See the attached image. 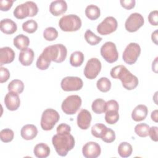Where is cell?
<instances>
[{
	"label": "cell",
	"mask_w": 158,
	"mask_h": 158,
	"mask_svg": "<svg viewBox=\"0 0 158 158\" xmlns=\"http://www.w3.org/2000/svg\"><path fill=\"white\" fill-rule=\"evenodd\" d=\"M120 2L123 8L130 10L135 7L136 1L135 0H120Z\"/></svg>",
	"instance_id": "obj_45"
},
{
	"label": "cell",
	"mask_w": 158,
	"mask_h": 158,
	"mask_svg": "<svg viewBox=\"0 0 158 158\" xmlns=\"http://www.w3.org/2000/svg\"><path fill=\"white\" fill-rule=\"evenodd\" d=\"M59 26L64 31H75L81 26L80 18L75 14H69L62 17L59 21Z\"/></svg>",
	"instance_id": "obj_5"
},
{
	"label": "cell",
	"mask_w": 158,
	"mask_h": 158,
	"mask_svg": "<svg viewBox=\"0 0 158 158\" xmlns=\"http://www.w3.org/2000/svg\"><path fill=\"white\" fill-rule=\"evenodd\" d=\"M34 59V52L31 48H27L22 51L19 54V60L22 65H30Z\"/></svg>",
	"instance_id": "obj_20"
},
{
	"label": "cell",
	"mask_w": 158,
	"mask_h": 158,
	"mask_svg": "<svg viewBox=\"0 0 158 158\" xmlns=\"http://www.w3.org/2000/svg\"><path fill=\"white\" fill-rule=\"evenodd\" d=\"M83 85L82 80L78 77L68 76L64 77L60 83L61 88L65 91H78L82 88Z\"/></svg>",
	"instance_id": "obj_11"
},
{
	"label": "cell",
	"mask_w": 158,
	"mask_h": 158,
	"mask_svg": "<svg viewBox=\"0 0 158 158\" xmlns=\"http://www.w3.org/2000/svg\"><path fill=\"white\" fill-rule=\"evenodd\" d=\"M133 151L132 146L127 142L121 143L118 147V153L122 157H128L131 156Z\"/></svg>",
	"instance_id": "obj_28"
},
{
	"label": "cell",
	"mask_w": 158,
	"mask_h": 158,
	"mask_svg": "<svg viewBox=\"0 0 158 158\" xmlns=\"http://www.w3.org/2000/svg\"><path fill=\"white\" fill-rule=\"evenodd\" d=\"M7 89L9 91H13L18 94H20L23 92L24 89L23 83L18 79H15L12 80L7 86Z\"/></svg>",
	"instance_id": "obj_29"
},
{
	"label": "cell",
	"mask_w": 158,
	"mask_h": 158,
	"mask_svg": "<svg viewBox=\"0 0 158 158\" xmlns=\"http://www.w3.org/2000/svg\"><path fill=\"white\" fill-rule=\"evenodd\" d=\"M119 119V114L118 111L110 110L106 111L105 115L106 122L110 125L115 123Z\"/></svg>",
	"instance_id": "obj_37"
},
{
	"label": "cell",
	"mask_w": 158,
	"mask_h": 158,
	"mask_svg": "<svg viewBox=\"0 0 158 158\" xmlns=\"http://www.w3.org/2000/svg\"><path fill=\"white\" fill-rule=\"evenodd\" d=\"M57 133L59 135H63V134H66V133H70L71 131V128L70 127L64 123L59 124L56 129Z\"/></svg>",
	"instance_id": "obj_40"
},
{
	"label": "cell",
	"mask_w": 158,
	"mask_h": 158,
	"mask_svg": "<svg viewBox=\"0 0 158 158\" xmlns=\"http://www.w3.org/2000/svg\"><path fill=\"white\" fill-rule=\"evenodd\" d=\"M91 119V113L86 109H81L77 115V125L81 130H87L90 126Z\"/></svg>",
	"instance_id": "obj_16"
},
{
	"label": "cell",
	"mask_w": 158,
	"mask_h": 158,
	"mask_svg": "<svg viewBox=\"0 0 158 158\" xmlns=\"http://www.w3.org/2000/svg\"><path fill=\"white\" fill-rule=\"evenodd\" d=\"M157 57H156L155 59V60L153 61L152 65V71H154V72L157 73Z\"/></svg>",
	"instance_id": "obj_49"
},
{
	"label": "cell",
	"mask_w": 158,
	"mask_h": 158,
	"mask_svg": "<svg viewBox=\"0 0 158 158\" xmlns=\"http://www.w3.org/2000/svg\"><path fill=\"white\" fill-rule=\"evenodd\" d=\"M100 9L96 5H88L85 9V15L89 20H96L100 16Z\"/></svg>",
	"instance_id": "obj_25"
},
{
	"label": "cell",
	"mask_w": 158,
	"mask_h": 158,
	"mask_svg": "<svg viewBox=\"0 0 158 158\" xmlns=\"http://www.w3.org/2000/svg\"><path fill=\"white\" fill-rule=\"evenodd\" d=\"M15 52L10 47H3L0 49V65L9 64L14 60Z\"/></svg>",
	"instance_id": "obj_18"
},
{
	"label": "cell",
	"mask_w": 158,
	"mask_h": 158,
	"mask_svg": "<svg viewBox=\"0 0 158 158\" xmlns=\"http://www.w3.org/2000/svg\"><path fill=\"white\" fill-rule=\"evenodd\" d=\"M140 53L139 45L136 43H130L125 48L122 54V59L125 63L131 65L136 62Z\"/></svg>",
	"instance_id": "obj_8"
},
{
	"label": "cell",
	"mask_w": 158,
	"mask_h": 158,
	"mask_svg": "<svg viewBox=\"0 0 158 158\" xmlns=\"http://www.w3.org/2000/svg\"><path fill=\"white\" fill-rule=\"evenodd\" d=\"M117 25V20L114 17L109 16L97 26V31L101 35H109L116 30Z\"/></svg>",
	"instance_id": "obj_10"
},
{
	"label": "cell",
	"mask_w": 158,
	"mask_h": 158,
	"mask_svg": "<svg viewBox=\"0 0 158 158\" xmlns=\"http://www.w3.org/2000/svg\"><path fill=\"white\" fill-rule=\"evenodd\" d=\"M96 86L101 92L106 93L111 88V82L107 77H101L97 81Z\"/></svg>",
	"instance_id": "obj_32"
},
{
	"label": "cell",
	"mask_w": 158,
	"mask_h": 158,
	"mask_svg": "<svg viewBox=\"0 0 158 158\" xmlns=\"http://www.w3.org/2000/svg\"><path fill=\"white\" fill-rule=\"evenodd\" d=\"M101 139L104 142H106L107 143H112L115 139V131L113 130L107 128L106 131L101 137Z\"/></svg>",
	"instance_id": "obj_39"
},
{
	"label": "cell",
	"mask_w": 158,
	"mask_h": 158,
	"mask_svg": "<svg viewBox=\"0 0 158 158\" xmlns=\"http://www.w3.org/2000/svg\"><path fill=\"white\" fill-rule=\"evenodd\" d=\"M58 36V31L54 27H48L43 31V37L47 41H54Z\"/></svg>",
	"instance_id": "obj_36"
},
{
	"label": "cell",
	"mask_w": 158,
	"mask_h": 158,
	"mask_svg": "<svg viewBox=\"0 0 158 158\" xmlns=\"http://www.w3.org/2000/svg\"><path fill=\"white\" fill-rule=\"evenodd\" d=\"M110 74L113 78L119 79L122 81V86L128 90L135 89L138 85V78L123 65L113 67L110 72Z\"/></svg>",
	"instance_id": "obj_1"
},
{
	"label": "cell",
	"mask_w": 158,
	"mask_h": 158,
	"mask_svg": "<svg viewBox=\"0 0 158 158\" xmlns=\"http://www.w3.org/2000/svg\"><path fill=\"white\" fill-rule=\"evenodd\" d=\"M14 45L19 50L27 49L30 44V40L28 36L20 34L14 38Z\"/></svg>",
	"instance_id": "obj_24"
},
{
	"label": "cell",
	"mask_w": 158,
	"mask_h": 158,
	"mask_svg": "<svg viewBox=\"0 0 158 158\" xmlns=\"http://www.w3.org/2000/svg\"><path fill=\"white\" fill-rule=\"evenodd\" d=\"M51 60L42 52L40 56L38 57L36 65L38 69L41 70H46L50 65Z\"/></svg>",
	"instance_id": "obj_30"
},
{
	"label": "cell",
	"mask_w": 158,
	"mask_h": 158,
	"mask_svg": "<svg viewBox=\"0 0 158 158\" xmlns=\"http://www.w3.org/2000/svg\"><path fill=\"white\" fill-rule=\"evenodd\" d=\"M52 143L57 154L64 157L75 146V139L70 133L56 134L52 136Z\"/></svg>",
	"instance_id": "obj_2"
},
{
	"label": "cell",
	"mask_w": 158,
	"mask_h": 158,
	"mask_svg": "<svg viewBox=\"0 0 158 158\" xmlns=\"http://www.w3.org/2000/svg\"><path fill=\"white\" fill-rule=\"evenodd\" d=\"M151 118L152 120L155 122H157V110L156 109L154 111L152 112L151 115Z\"/></svg>",
	"instance_id": "obj_48"
},
{
	"label": "cell",
	"mask_w": 158,
	"mask_h": 158,
	"mask_svg": "<svg viewBox=\"0 0 158 158\" xmlns=\"http://www.w3.org/2000/svg\"><path fill=\"white\" fill-rule=\"evenodd\" d=\"M85 59L84 54L81 51H75L72 53L70 57V64L73 67H79L80 66Z\"/></svg>",
	"instance_id": "obj_26"
},
{
	"label": "cell",
	"mask_w": 158,
	"mask_h": 158,
	"mask_svg": "<svg viewBox=\"0 0 158 158\" xmlns=\"http://www.w3.org/2000/svg\"><path fill=\"white\" fill-rule=\"evenodd\" d=\"M22 27L24 31H26L28 33H33L36 31L38 28V23L35 20L30 19L23 22L22 23Z\"/></svg>",
	"instance_id": "obj_35"
},
{
	"label": "cell",
	"mask_w": 158,
	"mask_h": 158,
	"mask_svg": "<svg viewBox=\"0 0 158 158\" xmlns=\"http://www.w3.org/2000/svg\"><path fill=\"white\" fill-rule=\"evenodd\" d=\"M14 0H1L0 1V9L2 11L9 10L14 3Z\"/></svg>",
	"instance_id": "obj_44"
},
{
	"label": "cell",
	"mask_w": 158,
	"mask_h": 158,
	"mask_svg": "<svg viewBox=\"0 0 158 158\" xmlns=\"http://www.w3.org/2000/svg\"><path fill=\"white\" fill-rule=\"evenodd\" d=\"M38 134V130L35 125L27 124L24 125L20 130V135L25 140H31Z\"/></svg>",
	"instance_id": "obj_19"
},
{
	"label": "cell",
	"mask_w": 158,
	"mask_h": 158,
	"mask_svg": "<svg viewBox=\"0 0 158 158\" xmlns=\"http://www.w3.org/2000/svg\"><path fill=\"white\" fill-rule=\"evenodd\" d=\"M67 9V2L64 0H56L51 2L49 11L54 16H59L66 12Z\"/></svg>",
	"instance_id": "obj_17"
},
{
	"label": "cell",
	"mask_w": 158,
	"mask_h": 158,
	"mask_svg": "<svg viewBox=\"0 0 158 158\" xmlns=\"http://www.w3.org/2000/svg\"><path fill=\"white\" fill-rule=\"evenodd\" d=\"M157 131H158V128L157 127L154 126L151 128H149V136H150L151 139L157 142L158 141V138H157Z\"/></svg>",
	"instance_id": "obj_46"
},
{
	"label": "cell",
	"mask_w": 158,
	"mask_h": 158,
	"mask_svg": "<svg viewBox=\"0 0 158 158\" xmlns=\"http://www.w3.org/2000/svg\"><path fill=\"white\" fill-rule=\"evenodd\" d=\"M81 99L78 95L67 96L62 102L61 108L62 111L67 115L75 114L80 108Z\"/></svg>",
	"instance_id": "obj_7"
},
{
	"label": "cell",
	"mask_w": 158,
	"mask_h": 158,
	"mask_svg": "<svg viewBox=\"0 0 158 158\" xmlns=\"http://www.w3.org/2000/svg\"><path fill=\"white\" fill-rule=\"evenodd\" d=\"M106 102L101 98H98L93 102L91 109L94 113L101 114L106 112Z\"/></svg>",
	"instance_id": "obj_27"
},
{
	"label": "cell",
	"mask_w": 158,
	"mask_h": 158,
	"mask_svg": "<svg viewBox=\"0 0 158 158\" xmlns=\"http://www.w3.org/2000/svg\"><path fill=\"white\" fill-rule=\"evenodd\" d=\"M0 28L2 32L7 35H11L17 31V24L10 19H4L1 20Z\"/></svg>",
	"instance_id": "obj_22"
},
{
	"label": "cell",
	"mask_w": 158,
	"mask_h": 158,
	"mask_svg": "<svg viewBox=\"0 0 158 158\" xmlns=\"http://www.w3.org/2000/svg\"><path fill=\"white\" fill-rule=\"evenodd\" d=\"M43 52L51 60L56 63L62 62L67 57V50L62 44H56L47 46Z\"/></svg>",
	"instance_id": "obj_3"
},
{
	"label": "cell",
	"mask_w": 158,
	"mask_h": 158,
	"mask_svg": "<svg viewBox=\"0 0 158 158\" xmlns=\"http://www.w3.org/2000/svg\"><path fill=\"white\" fill-rule=\"evenodd\" d=\"M85 39L86 41V42L91 46H94L98 44L102 40L101 37L96 35L91 30H87L85 31Z\"/></svg>",
	"instance_id": "obj_31"
},
{
	"label": "cell",
	"mask_w": 158,
	"mask_h": 158,
	"mask_svg": "<svg viewBox=\"0 0 158 158\" xmlns=\"http://www.w3.org/2000/svg\"><path fill=\"white\" fill-rule=\"evenodd\" d=\"M33 153L38 158H46L50 154V148L48 144L40 143L35 146Z\"/></svg>",
	"instance_id": "obj_23"
},
{
	"label": "cell",
	"mask_w": 158,
	"mask_h": 158,
	"mask_svg": "<svg viewBox=\"0 0 158 158\" xmlns=\"http://www.w3.org/2000/svg\"><path fill=\"white\" fill-rule=\"evenodd\" d=\"M149 128V126L146 123H139L135 126V132L139 137L144 138L148 136Z\"/></svg>",
	"instance_id": "obj_34"
},
{
	"label": "cell",
	"mask_w": 158,
	"mask_h": 158,
	"mask_svg": "<svg viewBox=\"0 0 158 158\" xmlns=\"http://www.w3.org/2000/svg\"><path fill=\"white\" fill-rule=\"evenodd\" d=\"M38 12L36 4L33 1H27L18 5L14 10L13 14L18 19H23L27 17L35 16Z\"/></svg>",
	"instance_id": "obj_4"
},
{
	"label": "cell",
	"mask_w": 158,
	"mask_h": 158,
	"mask_svg": "<svg viewBox=\"0 0 158 158\" xmlns=\"http://www.w3.org/2000/svg\"><path fill=\"white\" fill-rule=\"evenodd\" d=\"M148 20L149 23L154 25L157 26L158 24V11L157 10L151 11L148 15Z\"/></svg>",
	"instance_id": "obj_43"
},
{
	"label": "cell",
	"mask_w": 158,
	"mask_h": 158,
	"mask_svg": "<svg viewBox=\"0 0 158 158\" xmlns=\"http://www.w3.org/2000/svg\"><path fill=\"white\" fill-rule=\"evenodd\" d=\"M14 136V131L10 128L3 129L0 132L1 140L4 143L10 142L13 139Z\"/></svg>",
	"instance_id": "obj_38"
},
{
	"label": "cell",
	"mask_w": 158,
	"mask_h": 158,
	"mask_svg": "<svg viewBox=\"0 0 158 158\" xmlns=\"http://www.w3.org/2000/svg\"><path fill=\"white\" fill-rule=\"evenodd\" d=\"M101 70V61L97 58H91L89 59L84 69L85 76L89 79H94L99 73Z\"/></svg>",
	"instance_id": "obj_12"
},
{
	"label": "cell",
	"mask_w": 158,
	"mask_h": 158,
	"mask_svg": "<svg viewBox=\"0 0 158 158\" xmlns=\"http://www.w3.org/2000/svg\"><path fill=\"white\" fill-rule=\"evenodd\" d=\"M9 77L10 72L8 69L1 66L0 67V83H2L7 81L9 80Z\"/></svg>",
	"instance_id": "obj_41"
},
{
	"label": "cell",
	"mask_w": 158,
	"mask_h": 158,
	"mask_svg": "<svg viewBox=\"0 0 158 158\" xmlns=\"http://www.w3.org/2000/svg\"><path fill=\"white\" fill-rule=\"evenodd\" d=\"M148 113V107L145 105L139 104L132 111L131 118L135 122H140L146 118Z\"/></svg>",
	"instance_id": "obj_21"
},
{
	"label": "cell",
	"mask_w": 158,
	"mask_h": 158,
	"mask_svg": "<svg viewBox=\"0 0 158 158\" xmlns=\"http://www.w3.org/2000/svg\"><path fill=\"white\" fill-rule=\"evenodd\" d=\"M119 106L118 102L114 99H111L106 102V112L110 111V110H115L118 111Z\"/></svg>",
	"instance_id": "obj_42"
},
{
	"label": "cell",
	"mask_w": 158,
	"mask_h": 158,
	"mask_svg": "<svg viewBox=\"0 0 158 158\" xmlns=\"http://www.w3.org/2000/svg\"><path fill=\"white\" fill-rule=\"evenodd\" d=\"M100 52L104 59L109 63H114L118 58V53L116 46L111 41L106 42L101 46Z\"/></svg>",
	"instance_id": "obj_9"
},
{
	"label": "cell",
	"mask_w": 158,
	"mask_h": 158,
	"mask_svg": "<svg viewBox=\"0 0 158 158\" xmlns=\"http://www.w3.org/2000/svg\"><path fill=\"white\" fill-rule=\"evenodd\" d=\"M59 113L53 109H47L42 114L41 118V127L43 130H52L56 123L59 120Z\"/></svg>",
	"instance_id": "obj_6"
},
{
	"label": "cell",
	"mask_w": 158,
	"mask_h": 158,
	"mask_svg": "<svg viewBox=\"0 0 158 158\" xmlns=\"http://www.w3.org/2000/svg\"><path fill=\"white\" fill-rule=\"evenodd\" d=\"M107 128L106 126L102 123H96L91 128V134L96 138H101Z\"/></svg>",
	"instance_id": "obj_33"
},
{
	"label": "cell",
	"mask_w": 158,
	"mask_h": 158,
	"mask_svg": "<svg viewBox=\"0 0 158 158\" xmlns=\"http://www.w3.org/2000/svg\"><path fill=\"white\" fill-rule=\"evenodd\" d=\"M151 39L156 45H157V30H155L151 35Z\"/></svg>",
	"instance_id": "obj_47"
},
{
	"label": "cell",
	"mask_w": 158,
	"mask_h": 158,
	"mask_svg": "<svg viewBox=\"0 0 158 158\" xmlns=\"http://www.w3.org/2000/svg\"><path fill=\"white\" fill-rule=\"evenodd\" d=\"M4 101L7 109L11 111L17 110L20 105V100L18 93L13 91H9L6 94Z\"/></svg>",
	"instance_id": "obj_15"
},
{
	"label": "cell",
	"mask_w": 158,
	"mask_h": 158,
	"mask_svg": "<svg viewBox=\"0 0 158 158\" xmlns=\"http://www.w3.org/2000/svg\"><path fill=\"white\" fill-rule=\"evenodd\" d=\"M101 152L99 144L94 141L86 143L82 149L83 155L86 158H96L99 156Z\"/></svg>",
	"instance_id": "obj_14"
},
{
	"label": "cell",
	"mask_w": 158,
	"mask_h": 158,
	"mask_svg": "<svg viewBox=\"0 0 158 158\" xmlns=\"http://www.w3.org/2000/svg\"><path fill=\"white\" fill-rule=\"evenodd\" d=\"M144 22V18L141 14L138 12L132 13L125 21V29L129 32H135L143 25Z\"/></svg>",
	"instance_id": "obj_13"
}]
</instances>
